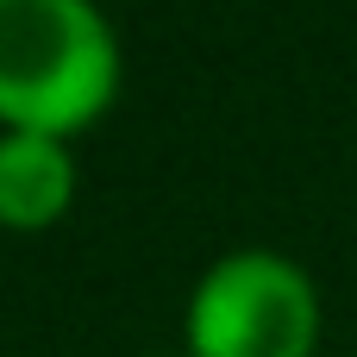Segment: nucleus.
Listing matches in <instances>:
<instances>
[{
	"label": "nucleus",
	"mask_w": 357,
	"mask_h": 357,
	"mask_svg": "<svg viewBox=\"0 0 357 357\" xmlns=\"http://www.w3.org/2000/svg\"><path fill=\"white\" fill-rule=\"evenodd\" d=\"M320 295L276 251H226L188 295V357H307Z\"/></svg>",
	"instance_id": "f03ea898"
},
{
	"label": "nucleus",
	"mask_w": 357,
	"mask_h": 357,
	"mask_svg": "<svg viewBox=\"0 0 357 357\" xmlns=\"http://www.w3.org/2000/svg\"><path fill=\"white\" fill-rule=\"evenodd\" d=\"M75 201V157L63 138L0 132V226L38 232L56 226Z\"/></svg>",
	"instance_id": "7ed1b4c3"
},
{
	"label": "nucleus",
	"mask_w": 357,
	"mask_h": 357,
	"mask_svg": "<svg viewBox=\"0 0 357 357\" xmlns=\"http://www.w3.org/2000/svg\"><path fill=\"white\" fill-rule=\"evenodd\" d=\"M119 94L113 25L88 0H0V126L69 138Z\"/></svg>",
	"instance_id": "f257e3e1"
}]
</instances>
